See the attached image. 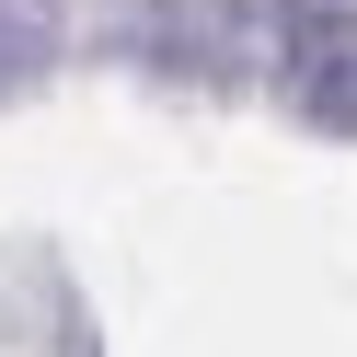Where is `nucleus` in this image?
<instances>
[{
	"label": "nucleus",
	"mask_w": 357,
	"mask_h": 357,
	"mask_svg": "<svg viewBox=\"0 0 357 357\" xmlns=\"http://www.w3.org/2000/svg\"><path fill=\"white\" fill-rule=\"evenodd\" d=\"M265 58H277V93L311 127H357V0H277Z\"/></svg>",
	"instance_id": "obj_1"
},
{
	"label": "nucleus",
	"mask_w": 357,
	"mask_h": 357,
	"mask_svg": "<svg viewBox=\"0 0 357 357\" xmlns=\"http://www.w3.org/2000/svg\"><path fill=\"white\" fill-rule=\"evenodd\" d=\"M47 58H58V12L47 0H0V93L47 81Z\"/></svg>",
	"instance_id": "obj_2"
}]
</instances>
